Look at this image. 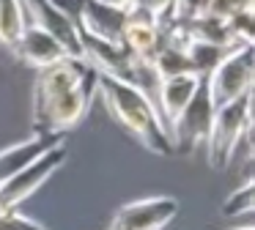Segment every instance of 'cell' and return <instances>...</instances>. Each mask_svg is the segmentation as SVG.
<instances>
[{
  "instance_id": "6da1fadb",
  "label": "cell",
  "mask_w": 255,
  "mask_h": 230,
  "mask_svg": "<svg viewBox=\"0 0 255 230\" xmlns=\"http://www.w3.org/2000/svg\"><path fill=\"white\" fill-rule=\"evenodd\" d=\"M99 96H102V102H105V107L110 110L113 118H116L145 151L156 153V156H170V153H176L165 126H162V118H159V113H156L154 102H151L140 88L99 74Z\"/></svg>"
},
{
  "instance_id": "7a4b0ae2",
  "label": "cell",
  "mask_w": 255,
  "mask_h": 230,
  "mask_svg": "<svg viewBox=\"0 0 255 230\" xmlns=\"http://www.w3.org/2000/svg\"><path fill=\"white\" fill-rule=\"evenodd\" d=\"M250 131H253V91L228 104L214 107L211 129L203 142L211 167L225 170L233 162V153H236L239 142L250 140Z\"/></svg>"
},
{
  "instance_id": "3957f363",
  "label": "cell",
  "mask_w": 255,
  "mask_h": 230,
  "mask_svg": "<svg viewBox=\"0 0 255 230\" xmlns=\"http://www.w3.org/2000/svg\"><path fill=\"white\" fill-rule=\"evenodd\" d=\"M99 96V71L88 66L83 80L74 88H69L63 96H58L41 115L33 118V131L39 134H66L69 129L80 123L88 115L94 99Z\"/></svg>"
},
{
  "instance_id": "277c9868",
  "label": "cell",
  "mask_w": 255,
  "mask_h": 230,
  "mask_svg": "<svg viewBox=\"0 0 255 230\" xmlns=\"http://www.w3.org/2000/svg\"><path fill=\"white\" fill-rule=\"evenodd\" d=\"M253 80H255L253 44H244V47L231 49V52L225 55V60L206 77L214 107L228 104V102H233V99L250 93L253 91Z\"/></svg>"
},
{
  "instance_id": "5b68a950",
  "label": "cell",
  "mask_w": 255,
  "mask_h": 230,
  "mask_svg": "<svg viewBox=\"0 0 255 230\" xmlns=\"http://www.w3.org/2000/svg\"><path fill=\"white\" fill-rule=\"evenodd\" d=\"M211 118H214V102H211L206 77H200L198 91L192 93L189 104L184 107V113L176 118V123H173V129H170L173 151H178V153H195L198 151L206 142V137H209Z\"/></svg>"
},
{
  "instance_id": "8992f818",
  "label": "cell",
  "mask_w": 255,
  "mask_h": 230,
  "mask_svg": "<svg viewBox=\"0 0 255 230\" xmlns=\"http://www.w3.org/2000/svg\"><path fill=\"white\" fill-rule=\"evenodd\" d=\"M63 159H66V145L58 142L50 151L41 153L33 164H28V167L19 170L17 175H11L6 184L0 186V214L17 211L36 189H41V186L52 178V173L63 164Z\"/></svg>"
},
{
  "instance_id": "52a82bcc",
  "label": "cell",
  "mask_w": 255,
  "mask_h": 230,
  "mask_svg": "<svg viewBox=\"0 0 255 230\" xmlns=\"http://www.w3.org/2000/svg\"><path fill=\"white\" fill-rule=\"evenodd\" d=\"M178 200L170 195H151L132 200L113 217L107 230H162L176 219Z\"/></svg>"
},
{
  "instance_id": "ba28073f",
  "label": "cell",
  "mask_w": 255,
  "mask_h": 230,
  "mask_svg": "<svg viewBox=\"0 0 255 230\" xmlns=\"http://www.w3.org/2000/svg\"><path fill=\"white\" fill-rule=\"evenodd\" d=\"M85 71H88V63H85L83 58H72V55H66V58H61V60H55V63H50V66L36 71L33 118L44 113V110L50 107L58 96H63L69 88L77 85Z\"/></svg>"
},
{
  "instance_id": "9c48e42d",
  "label": "cell",
  "mask_w": 255,
  "mask_h": 230,
  "mask_svg": "<svg viewBox=\"0 0 255 230\" xmlns=\"http://www.w3.org/2000/svg\"><path fill=\"white\" fill-rule=\"evenodd\" d=\"M121 44L134 60L151 66L159 47L165 44V33H162L159 19L154 14H148L145 8H140V5L129 8L127 25H124V33H121Z\"/></svg>"
},
{
  "instance_id": "30bf717a",
  "label": "cell",
  "mask_w": 255,
  "mask_h": 230,
  "mask_svg": "<svg viewBox=\"0 0 255 230\" xmlns=\"http://www.w3.org/2000/svg\"><path fill=\"white\" fill-rule=\"evenodd\" d=\"M22 8H25V16H28L30 25L47 30L63 49H66V55L83 58V52H80V36H77L74 22L66 19L50 0H22Z\"/></svg>"
},
{
  "instance_id": "8fae6325",
  "label": "cell",
  "mask_w": 255,
  "mask_h": 230,
  "mask_svg": "<svg viewBox=\"0 0 255 230\" xmlns=\"http://www.w3.org/2000/svg\"><path fill=\"white\" fill-rule=\"evenodd\" d=\"M200 77L195 74H181V77H170V80H159L154 91V107L162 118V126H165L167 137H170V129L176 123V118L184 113V107L189 104L192 93L198 91Z\"/></svg>"
},
{
  "instance_id": "7c38bea8",
  "label": "cell",
  "mask_w": 255,
  "mask_h": 230,
  "mask_svg": "<svg viewBox=\"0 0 255 230\" xmlns=\"http://www.w3.org/2000/svg\"><path fill=\"white\" fill-rule=\"evenodd\" d=\"M11 52L17 55L25 66H30V69H36V71L50 66V63H55V60H61V58H66V49H63L47 30L30 25V22L25 25L22 36L17 38Z\"/></svg>"
},
{
  "instance_id": "4fadbf2b",
  "label": "cell",
  "mask_w": 255,
  "mask_h": 230,
  "mask_svg": "<svg viewBox=\"0 0 255 230\" xmlns=\"http://www.w3.org/2000/svg\"><path fill=\"white\" fill-rule=\"evenodd\" d=\"M63 137L66 134H39V131H33V137H28V140H19L14 145L3 148L0 151V186L6 184L11 175H17L19 170L33 164L44 151L63 142Z\"/></svg>"
},
{
  "instance_id": "5bb4252c",
  "label": "cell",
  "mask_w": 255,
  "mask_h": 230,
  "mask_svg": "<svg viewBox=\"0 0 255 230\" xmlns=\"http://www.w3.org/2000/svg\"><path fill=\"white\" fill-rule=\"evenodd\" d=\"M127 16H129V11H124V8L99 3V0H85L77 30L91 33L96 38H105V41H121Z\"/></svg>"
},
{
  "instance_id": "9a60e30c",
  "label": "cell",
  "mask_w": 255,
  "mask_h": 230,
  "mask_svg": "<svg viewBox=\"0 0 255 230\" xmlns=\"http://www.w3.org/2000/svg\"><path fill=\"white\" fill-rule=\"evenodd\" d=\"M236 47H220L211 41H200V38H189L187 44V58H189V69L195 77H209L217 66L225 60V55Z\"/></svg>"
},
{
  "instance_id": "2e32d148",
  "label": "cell",
  "mask_w": 255,
  "mask_h": 230,
  "mask_svg": "<svg viewBox=\"0 0 255 230\" xmlns=\"http://www.w3.org/2000/svg\"><path fill=\"white\" fill-rule=\"evenodd\" d=\"M151 69H154L156 80H170V77L192 74V69H189V58H187V49L176 47V44H167V41L159 47V52H156Z\"/></svg>"
},
{
  "instance_id": "e0dca14e",
  "label": "cell",
  "mask_w": 255,
  "mask_h": 230,
  "mask_svg": "<svg viewBox=\"0 0 255 230\" xmlns=\"http://www.w3.org/2000/svg\"><path fill=\"white\" fill-rule=\"evenodd\" d=\"M25 25H28V16H25L22 0H0V44L14 49Z\"/></svg>"
},
{
  "instance_id": "ac0fdd59",
  "label": "cell",
  "mask_w": 255,
  "mask_h": 230,
  "mask_svg": "<svg viewBox=\"0 0 255 230\" xmlns=\"http://www.w3.org/2000/svg\"><path fill=\"white\" fill-rule=\"evenodd\" d=\"M253 178H247L242 186H236V189L231 192V195L225 197V203H222V214L225 217H242V214H253Z\"/></svg>"
},
{
  "instance_id": "d6986e66",
  "label": "cell",
  "mask_w": 255,
  "mask_h": 230,
  "mask_svg": "<svg viewBox=\"0 0 255 230\" xmlns=\"http://www.w3.org/2000/svg\"><path fill=\"white\" fill-rule=\"evenodd\" d=\"M255 0H209L203 8V14L220 16V19H231V16L242 14V11H253Z\"/></svg>"
},
{
  "instance_id": "ffe728a7",
  "label": "cell",
  "mask_w": 255,
  "mask_h": 230,
  "mask_svg": "<svg viewBox=\"0 0 255 230\" xmlns=\"http://www.w3.org/2000/svg\"><path fill=\"white\" fill-rule=\"evenodd\" d=\"M0 230H47V228L19 211H8V214H0Z\"/></svg>"
},
{
  "instance_id": "44dd1931",
  "label": "cell",
  "mask_w": 255,
  "mask_h": 230,
  "mask_svg": "<svg viewBox=\"0 0 255 230\" xmlns=\"http://www.w3.org/2000/svg\"><path fill=\"white\" fill-rule=\"evenodd\" d=\"M206 3H209V0H173V5H170V19H181V22L195 19V16L203 14Z\"/></svg>"
},
{
  "instance_id": "7402d4cb",
  "label": "cell",
  "mask_w": 255,
  "mask_h": 230,
  "mask_svg": "<svg viewBox=\"0 0 255 230\" xmlns=\"http://www.w3.org/2000/svg\"><path fill=\"white\" fill-rule=\"evenodd\" d=\"M52 5H55L58 11H61L66 19H72L74 22V27H77V22H80V14H83V5H85V0H50Z\"/></svg>"
},
{
  "instance_id": "603a6c76",
  "label": "cell",
  "mask_w": 255,
  "mask_h": 230,
  "mask_svg": "<svg viewBox=\"0 0 255 230\" xmlns=\"http://www.w3.org/2000/svg\"><path fill=\"white\" fill-rule=\"evenodd\" d=\"M137 5H140V8H145L148 14H154L156 19H162V16L170 14L173 0H137Z\"/></svg>"
},
{
  "instance_id": "cb8c5ba5",
  "label": "cell",
  "mask_w": 255,
  "mask_h": 230,
  "mask_svg": "<svg viewBox=\"0 0 255 230\" xmlns=\"http://www.w3.org/2000/svg\"><path fill=\"white\" fill-rule=\"evenodd\" d=\"M99 3H107V5H116V8L129 11V8H134V5H137V0H99Z\"/></svg>"
},
{
  "instance_id": "d4e9b609",
  "label": "cell",
  "mask_w": 255,
  "mask_h": 230,
  "mask_svg": "<svg viewBox=\"0 0 255 230\" xmlns=\"http://www.w3.org/2000/svg\"><path fill=\"white\" fill-rule=\"evenodd\" d=\"M236 230H255V228H253V222H247V225H242V228H236Z\"/></svg>"
}]
</instances>
